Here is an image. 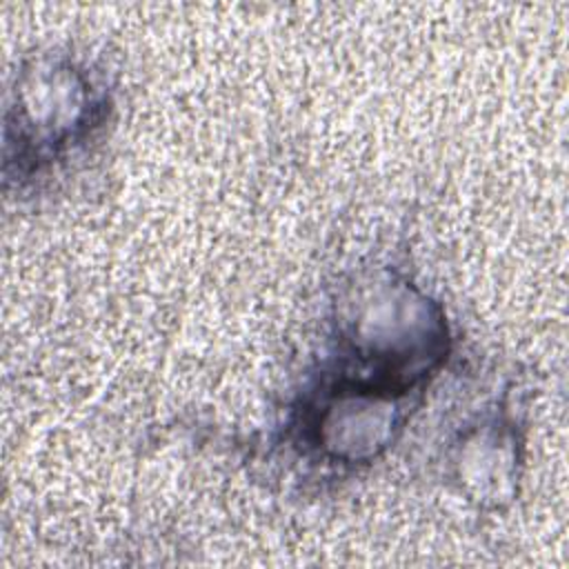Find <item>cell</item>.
I'll return each mask as SVG.
<instances>
[{"label": "cell", "instance_id": "cell-1", "mask_svg": "<svg viewBox=\"0 0 569 569\" xmlns=\"http://www.w3.org/2000/svg\"><path fill=\"white\" fill-rule=\"evenodd\" d=\"M118 113V84L102 58L69 42L24 51L2 107L4 200L38 207L62 196L100 158Z\"/></svg>", "mask_w": 569, "mask_h": 569}, {"label": "cell", "instance_id": "cell-2", "mask_svg": "<svg viewBox=\"0 0 569 569\" xmlns=\"http://www.w3.org/2000/svg\"><path fill=\"white\" fill-rule=\"evenodd\" d=\"M456 333L445 302L405 267L373 262L340 276L307 367L358 391L425 407L451 367Z\"/></svg>", "mask_w": 569, "mask_h": 569}, {"label": "cell", "instance_id": "cell-3", "mask_svg": "<svg viewBox=\"0 0 569 569\" xmlns=\"http://www.w3.org/2000/svg\"><path fill=\"white\" fill-rule=\"evenodd\" d=\"M518 407L509 380L462 413L442 438V482L482 513L502 511L518 496L525 453V420Z\"/></svg>", "mask_w": 569, "mask_h": 569}]
</instances>
